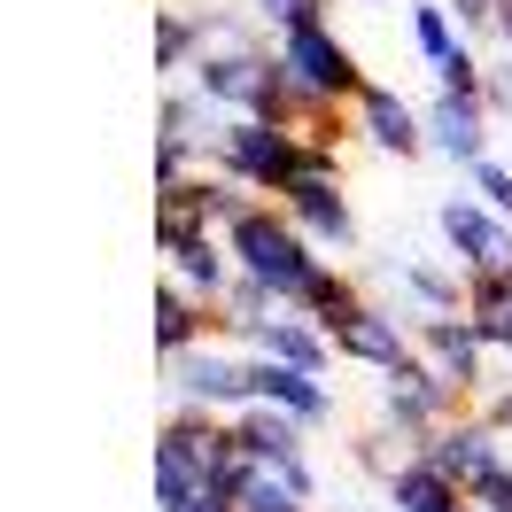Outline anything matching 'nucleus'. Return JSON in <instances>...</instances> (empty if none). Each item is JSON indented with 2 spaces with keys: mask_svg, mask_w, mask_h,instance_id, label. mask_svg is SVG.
Returning <instances> with one entry per match:
<instances>
[{
  "mask_svg": "<svg viewBox=\"0 0 512 512\" xmlns=\"http://www.w3.org/2000/svg\"><path fill=\"white\" fill-rule=\"evenodd\" d=\"M225 256H233V272L264 280L288 311H303V319H319V326L342 319V311L357 303V288L326 264L319 241H303V233H295V218L280 210V202H249L241 218L225 225Z\"/></svg>",
  "mask_w": 512,
  "mask_h": 512,
  "instance_id": "obj_1",
  "label": "nucleus"
},
{
  "mask_svg": "<svg viewBox=\"0 0 512 512\" xmlns=\"http://www.w3.org/2000/svg\"><path fill=\"white\" fill-rule=\"evenodd\" d=\"M311 163L319 156L280 117H225L210 132V171H225L233 187H249V194H288V179H303Z\"/></svg>",
  "mask_w": 512,
  "mask_h": 512,
  "instance_id": "obj_2",
  "label": "nucleus"
},
{
  "mask_svg": "<svg viewBox=\"0 0 512 512\" xmlns=\"http://www.w3.org/2000/svg\"><path fill=\"white\" fill-rule=\"evenodd\" d=\"M272 55L288 70L295 101H342V109H350V101L365 94V63L350 55V39L334 32V24H295V32L272 39Z\"/></svg>",
  "mask_w": 512,
  "mask_h": 512,
  "instance_id": "obj_3",
  "label": "nucleus"
},
{
  "mask_svg": "<svg viewBox=\"0 0 512 512\" xmlns=\"http://www.w3.org/2000/svg\"><path fill=\"white\" fill-rule=\"evenodd\" d=\"M458 412H466V396H458V388H450L419 350L404 357L396 373H381V396H373V419H381V427H396V435H404V443H419V450H427V435H435L443 419H458Z\"/></svg>",
  "mask_w": 512,
  "mask_h": 512,
  "instance_id": "obj_4",
  "label": "nucleus"
},
{
  "mask_svg": "<svg viewBox=\"0 0 512 512\" xmlns=\"http://www.w3.org/2000/svg\"><path fill=\"white\" fill-rule=\"evenodd\" d=\"M163 388H171V412H249L256 396H249V357H233L218 350V342H202V350H179V357H163Z\"/></svg>",
  "mask_w": 512,
  "mask_h": 512,
  "instance_id": "obj_5",
  "label": "nucleus"
},
{
  "mask_svg": "<svg viewBox=\"0 0 512 512\" xmlns=\"http://www.w3.org/2000/svg\"><path fill=\"white\" fill-rule=\"evenodd\" d=\"M156 249H163V280L194 288L202 303H218L225 280H233V256H225L218 225L187 218V210H156Z\"/></svg>",
  "mask_w": 512,
  "mask_h": 512,
  "instance_id": "obj_6",
  "label": "nucleus"
},
{
  "mask_svg": "<svg viewBox=\"0 0 512 512\" xmlns=\"http://www.w3.org/2000/svg\"><path fill=\"white\" fill-rule=\"evenodd\" d=\"M435 233H443L450 264H458L466 280L512 264V218H497L481 194H443V202H435Z\"/></svg>",
  "mask_w": 512,
  "mask_h": 512,
  "instance_id": "obj_7",
  "label": "nucleus"
},
{
  "mask_svg": "<svg viewBox=\"0 0 512 512\" xmlns=\"http://www.w3.org/2000/svg\"><path fill=\"white\" fill-rule=\"evenodd\" d=\"M419 458H427L450 489H474V481H489V474H505V466H512V450H505V435H497V419H489V412L443 419V427L427 435V450H419Z\"/></svg>",
  "mask_w": 512,
  "mask_h": 512,
  "instance_id": "obj_8",
  "label": "nucleus"
},
{
  "mask_svg": "<svg viewBox=\"0 0 512 512\" xmlns=\"http://www.w3.org/2000/svg\"><path fill=\"white\" fill-rule=\"evenodd\" d=\"M326 342H334V357H350V365H365V373H396V365L419 350L412 319L388 311V303H373V295H357L342 319H326Z\"/></svg>",
  "mask_w": 512,
  "mask_h": 512,
  "instance_id": "obj_9",
  "label": "nucleus"
},
{
  "mask_svg": "<svg viewBox=\"0 0 512 512\" xmlns=\"http://www.w3.org/2000/svg\"><path fill=\"white\" fill-rule=\"evenodd\" d=\"M280 210H288V218H295V233H303V241H319L326 256L357 249V210H350V187L334 179V163H311L303 179H288Z\"/></svg>",
  "mask_w": 512,
  "mask_h": 512,
  "instance_id": "obj_10",
  "label": "nucleus"
},
{
  "mask_svg": "<svg viewBox=\"0 0 512 512\" xmlns=\"http://www.w3.org/2000/svg\"><path fill=\"white\" fill-rule=\"evenodd\" d=\"M233 443L249 466H272V474H288L303 497H319V474H311V427L288 412H272V404H249V412H233Z\"/></svg>",
  "mask_w": 512,
  "mask_h": 512,
  "instance_id": "obj_11",
  "label": "nucleus"
},
{
  "mask_svg": "<svg viewBox=\"0 0 512 512\" xmlns=\"http://www.w3.org/2000/svg\"><path fill=\"white\" fill-rule=\"evenodd\" d=\"M412 342H419V357H427V365H435L466 404L489 388V342L474 334L466 311H458V319H412Z\"/></svg>",
  "mask_w": 512,
  "mask_h": 512,
  "instance_id": "obj_12",
  "label": "nucleus"
},
{
  "mask_svg": "<svg viewBox=\"0 0 512 512\" xmlns=\"http://www.w3.org/2000/svg\"><path fill=\"white\" fill-rule=\"evenodd\" d=\"M350 117L381 156H404V163L427 156V109H412V101L396 94V86H381V78H365V94L350 101Z\"/></svg>",
  "mask_w": 512,
  "mask_h": 512,
  "instance_id": "obj_13",
  "label": "nucleus"
},
{
  "mask_svg": "<svg viewBox=\"0 0 512 512\" xmlns=\"http://www.w3.org/2000/svg\"><path fill=\"white\" fill-rule=\"evenodd\" d=\"M249 396H256V404H272V412H288V419H303V427L334 419V388H326V373H303V365H280V357H249Z\"/></svg>",
  "mask_w": 512,
  "mask_h": 512,
  "instance_id": "obj_14",
  "label": "nucleus"
},
{
  "mask_svg": "<svg viewBox=\"0 0 512 512\" xmlns=\"http://www.w3.org/2000/svg\"><path fill=\"white\" fill-rule=\"evenodd\" d=\"M427 148L450 156L458 171H474V163L489 156V101H474V94H435V101H427Z\"/></svg>",
  "mask_w": 512,
  "mask_h": 512,
  "instance_id": "obj_15",
  "label": "nucleus"
},
{
  "mask_svg": "<svg viewBox=\"0 0 512 512\" xmlns=\"http://www.w3.org/2000/svg\"><path fill=\"white\" fill-rule=\"evenodd\" d=\"M218 334H225L218 303H202V295L179 288V280H156V357L202 350V342H218Z\"/></svg>",
  "mask_w": 512,
  "mask_h": 512,
  "instance_id": "obj_16",
  "label": "nucleus"
},
{
  "mask_svg": "<svg viewBox=\"0 0 512 512\" xmlns=\"http://www.w3.org/2000/svg\"><path fill=\"white\" fill-rule=\"evenodd\" d=\"M156 512H233V481L202 474V466H187L179 450L156 443Z\"/></svg>",
  "mask_w": 512,
  "mask_h": 512,
  "instance_id": "obj_17",
  "label": "nucleus"
},
{
  "mask_svg": "<svg viewBox=\"0 0 512 512\" xmlns=\"http://www.w3.org/2000/svg\"><path fill=\"white\" fill-rule=\"evenodd\" d=\"M381 272L419 303L412 319H458V311H466V272H443V264H427V256H412V249H396Z\"/></svg>",
  "mask_w": 512,
  "mask_h": 512,
  "instance_id": "obj_18",
  "label": "nucleus"
},
{
  "mask_svg": "<svg viewBox=\"0 0 512 512\" xmlns=\"http://www.w3.org/2000/svg\"><path fill=\"white\" fill-rule=\"evenodd\" d=\"M249 357H280V365L326 373L334 342H326V326H319V319H303V311H280V319H264V326L249 334Z\"/></svg>",
  "mask_w": 512,
  "mask_h": 512,
  "instance_id": "obj_19",
  "label": "nucleus"
},
{
  "mask_svg": "<svg viewBox=\"0 0 512 512\" xmlns=\"http://www.w3.org/2000/svg\"><path fill=\"white\" fill-rule=\"evenodd\" d=\"M466 319H474V334L489 350H512V264L466 280Z\"/></svg>",
  "mask_w": 512,
  "mask_h": 512,
  "instance_id": "obj_20",
  "label": "nucleus"
},
{
  "mask_svg": "<svg viewBox=\"0 0 512 512\" xmlns=\"http://www.w3.org/2000/svg\"><path fill=\"white\" fill-rule=\"evenodd\" d=\"M404 39H412V55H419L427 70L450 63V55L466 47V39H458V16H450L443 0H412V8H404Z\"/></svg>",
  "mask_w": 512,
  "mask_h": 512,
  "instance_id": "obj_21",
  "label": "nucleus"
},
{
  "mask_svg": "<svg viewBox=\"0 0 512 512\" xmlns=\"http://www.w3.org/2000/svg\"><path fill=\"white\" fill-rule=\"evenodd\" d=\"M233 512H311V497H303L288 474H272V466H249V458H241V474H233Z\"/></svg>",
  "mask_w": 512,
  "mask_h": 512,
  "instance_id": "obj_22",
  "label": "nucleus"
},
{
  "mask_svg": "<svg viewBox=\"0 0 512 512\" xmlns=\"http://www.w3.org/2000/svg\"><path fill=\"white\" fill-rule=\"evenodd\" d=\"M388 512H466V505H458V489H450L427 458H412L404 474L388 481Z\"/></svg>",
  "mask_w": 512,
  "mask_h": 512,
  "instance_id": "obj_23",
  "label": "nucleus"
},
{
  "mask_svg": "<svg viewBox=\"0 0 512 512\" xmlns=\"http://www.w3.org/2000/svg\"><path fill=\"white\" fill-rule=\"evenodd\" d=\"M202 55V8H163L156 16V70H194Z\"/></svg>",
  "mask_w": 512,
  "mask_h": 512,
  "instance_id": "obj_24",
  "label": "nucleus"
},
{
  "mask_svg": "<svg viewBox=\"0 0 512 512\" xmlns=\"http://www.w3.org/2000/svg\"><path fill=\"white\" fill-rule=\"evenodd\" d=\"M249 8H256V24L280 39V32H295V24H326L334 0H249Z\"/></svg>",
  "mask_w": 512,
  "mask_h": 512,
  "instance_id": "obj_25",
  "label": "nucleus"
},
{
  "mask_svg": "<svg viewBox=\"0 0 512 512\" xmlns=\"http://www.w3.org/2000/svg\"><path fill=\"white\" fill-rule=\"evenodd\" d=\"M466 194H481V202H489L497 218H512V171H505L497 156H481L474 171H466Z\"/></svg>",
  "mask_w": 512,
  "mask_h": 512,
  "instance_id": "obj_26",
  "label": "nucleus"
},
{
  "mask_svg": "<svg viewBox=\"0 0 512 512\" xmlns=\"http://www.w3.org/2000/svg\"><path fill=\"white\" fill-rule=\"evenodd\" d=\"M458 505L466 512H512V466L489 474V481H474V489H458Z\"/></svg>",
  "mask_w": 512,
  "mask_h": 512,
  "instance_id": "obj_27",
  "label": "nucleus"
},
{
  "mask_svg": "<svg viewBox=\"0 0 512 512\" xmlns=\"http://www.w3.org/2000/svg\"><path fill=\"white\" fill-rule=\"evenodd\" d=\"M450 16H458V32H497V16H505V0H443Z\"/></svg>",
  "mask_w": 512,
  "mask_h": 512,
  "instance_id": "obj_28",
  "label": "nucleus"
},
{
  "mask_svg": "<svg viewBox=\"0 0 512 512\" xmlns=\"http://www.w3.org/2000/svg\"><path fill=\"white\" fill-rule=\"evenodd\" d=\"M481 412L497 419V435H505V443H512V388H497V396H489V404H481Z\"/></svg>",
  "mask_w": 512,
  "mask_h": 512,
  "instance_id": "obj_29",
  "label": "nucleus"
},
{
  "mask_svg": "<svg viewBox=\"0 0 512 512\" xmlns=\"http://www.w3.org/2000/svg\"><path fill=\"white\" fill-rule=\"evenodd\" d=\"M497 39H505V55H512V0H505V16H497Z\"/></svg>",
  "mask_w": 512,
  "mask_h": 512,
  "instance_id": "obj_30",
  "label": "nucleus"
},
{
  "mask_svg": "<svg viewBox=\"0 0 512 512\" xmlns=\"http://www.w3.org/2000/svg\"><path fill=\"white\" fill-rule=\"evenodd\" d=\"M505 357H512V350H505Z\"/></svg>",
  "mask_w": 512,
  "mask_h": 512,
  "instance_id": "obj_31",
  "label": "nucleus"
}]
</instances>
